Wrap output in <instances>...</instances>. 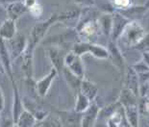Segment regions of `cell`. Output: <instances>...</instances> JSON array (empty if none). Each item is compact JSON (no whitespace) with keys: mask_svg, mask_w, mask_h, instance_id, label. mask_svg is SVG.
<instances>
[{"mask_svg":"<svg viewBox=\"0 0 149 127\" xmlns=\"http://www.w3.org/2000/svg\"><path fill=\"white\" fill-rule=\"evenodd\" d=\"M98 25H99L100 32L107 38V40H110L111 31H112V22H113V14L110 13H103L97 18Z\"/></svg>","mask_w":149,"mask_h":127,"instance_id":"15","label":"cell"},{"mask_svg":"<svg viewBox=\"0 0 149 127\" xmlns=\"http://www.w3.org/2000/svg\"><path fill=\"white\" fill-rule=\"evenodd\" d=\"M0 65H1V68L4 70L5 74L10 79L12 85L17 84L14 77V73H13V62L10 56V52H9L6 42L1 39H0Z\"/></svg>","mask_w":149,"mask_h":127,"instance_id":"6","label":"cell"},{"mask_svg":"<svg viewBox=\"0 0 149 127\" xmlns=\"http://www.w3.org/2000/svg\"><path fill=\"white\" fill-rule=\"evenodd\" d=\"M117 102H118L123 108L129 107V106L138 105L139 97L134 93H132V91H130V90L124 88L121 91V93H120V95H119V97H118V100H117Z\"/></svg>","mask_w":149,"mask_h":127,"instance_id":"19","label":"cell"},{"mask_svg":"<svg viewBox=\"0 0 149 127\" xmlns=\"http://www.w3.org/2000/svg\"><path fill=\"white\" fill-rule=\"evenodd\" d=\"M142 61L149 66V52H142Z\"/></svg>","mask_w":149,"mask_h":127,"instance_id":"31","label":"cell"},{"mask_svg":"<svg viewBox=\"0 0 149 127\" xmlns=\"http://www.w3.org/2000/svg\"><path fill=\"white\" fill-rule=\"evenodd\" d=\"M46 57L48 58L52 68L55 69L58 74H62L65 68V58L66 55L65 50L57 46H50L46 49Z\"/></svg>","mask_w":149,"mask_h":127,"instance_id":"2","label":"cell"},{"mask_svg":"<svg viewBox=\"0 0 149 127\" xmlns=\"http://www.w3.org/2000/svg\"><path fill=\"white\" fill-rule=\"evenodd\" d=\"M11 127H19L17 124H15V123H13V124L11 125Z\"/></svg>","mask_w":149,"mask_h":127,"instance_id":"34","label":"cell"},{"mask_svg":"<svg viewBox=\"0 0 149 127\" xmlns=\"http://www.w3.org/2000/svg\"><path fill=\"white\" fill-rule=\"evenodd\" d=\"M34 51L35 47L28 43L27 47L21 56V70L25 80L34 79Z\"/></svg>","mask_w":149,"mask_h":127,"instance_id":"4","label":"cell"},{"mask_svg":"<svg viewBox=\"0 0 149 127\" xmlns=\"http://www.w3.org/2000/svg\"></svg>","mask_w":149,"mask_h":127,"instance_id":"38","label":"cell"},{"mask_svg":"<svg viewBox=\"0 0 149 127\" xmlns=\"http://www.w3.org/2000/svg\"><path fill=\"white\" fill-rule=\"evenodd\" d=\"M75 96H76V100H75V105L73 110L78 114L85 113L88 109V107L91 106V102L81 93H78Z\"/></svg>","mask_w":149,"mask_h":127,"instance_id":"23","label":"cell"},{"mask_svg":"<svg viewBox=\"0 0 149 127\" xmlns=\"http://www.w3.org/2000/svg\"><path fill=\"white\" fill-rule=\"evenodd\" d=\"M15 123L19 127H34L38 123V121L32 113H30L27 110H24Z\"/></svg>","mask_w":149,"mask_h":127,"instance_id":"21","label":"cell"},{"mask_svg":"<svg viewBox=\"0 0 149 127\" xmlns=\"http://www.w3.org/2000/svg\"><path fill=\"white\" fill-rule=\"evenodd\" d=\"M145 110L148 111V112H149V99H147L146 104H145Z\"/></svg>","mask_w":149,"mask_h":127,"instance_id":"32","label":"cell"},{"mask_svg":"<svg viewBox=\"0 0 149 127\" xmlns=\"http://www.w3.org/2000/svg\"><path fill=\"white\" fill-rule=\"evenodd\" d=\"M138 80H139V85H143L145 83H147L149 81V71L146 72H142V73L138 74Z\"/></svg>","mask_w":149,"mask_h":127,"instance_id":"29","label":"cell"},{"mask_svg":"<svg viewBox=\"0 0 149 127\" xmlns=\"http://www.w3.org/2000/svg\"><path fill=\"white\" fill-rule=\"evenodd\" d=\"M88 53L96 59H100V60L109 59V52H108L107 47H104L102 45H100V44L91 43L90 47H88Z\"/></svg>","mask_w":149,"mask_h":127,"instance_id":"22","label":"cell"},{"mask_svg":"<svg viewBox=\"0 0 149 127\" xmlns=\"http://www.w3.org/2000/svg\"><path fill=\"white\" fill-rule=\"evenodd\" d=\"M4 108H5V96L3 94L1 88H0V113L3 112Z\"/></svg>","mask_w":149,"mask_h":127,"instance_id":"30","label":"cell"},{"mask_svg":"<svg viewBox=\"0 0 149 127\" xmlns=\"http://www.w3.org/2000/svg\"><path fill=\"white\" fill-rule=\"evenodd\" d=\"M57 75H58V73L56 72L55 69L51 68V70L45 76H43L42 78H40V80L36 82V91L38 96L42 98L48 94L50 88L52 87V84L57 77Z\"/></svg>","mask_w":149,"mask_h":127,"instance_id":"9","label":"cell"},{"mask_svg":"<svg viewBox=\"0 0 149 127\" xmlns=\"http://www.w3.org/2000/svg\"><path fill=\"white\" fill-rule=\"evenodd\" d=\"M145 35H146V32L141 26V22L130 21V23L126 26L125 30L123 31L119 40L125 45L135 47Z\"/></svg>","mask_w":149,"mask_h":127,"instance_id":"1","label":"cell"},{"mask_svg":"<svg viewBox=\"0 0 149 127\" xmlns=\"http://www.w3.org/2000/svg\"><path fill=\"white\" fill-rule=\"evenodd\" d=\"M146 87H147V98L149 96V81L146 83Z\"/></svg>","mask_w":149,"mask_h":127,"instance_id":"33","label":"cell"},{"mask_svg":"<svg viewBox=\"0 0 149 127\" xmlns=\"http://www.w3.org/2000/svg\"><path fill=\"white\" fill-rule=\"evenodd\" d=\"M17 34V21L7 18L0 25V39L5 42L11 40Z\"/></svg>","mask_w":149,"mask_h":127,"instance_id":"14","label":"cell"},{"mask_svg":"<svg viewBox=\"0 0 149 127\" xmlns=\"http://www.w3.org/2000/svg\"><path fill=\"white\" fill-rule=\"evenodd\" d=\"M65 68L80 79H85L86 70L83 59L72 51L66 53L65 58Z\"/></svg>","mask_w":149,"mask_h":127,"instance_id":"3","label":"cell"},{"mask_svg":"<svg viewBox=\"0 0 149 127\" xmlns=\"http://www.w3.org/2000/svg\"><path fill=\"white\" fill-rule=\"evenodd\" d=\"M34 127H40V123H39V122H38V123H37V124H36V125H35Z\"/></svg>","mask_w":149,"mask_h":127,"instance_id":"35","label":"cell"},{"mask_svg":"<svg viewBox=\"0 0 149 127\" xmlns=\"http://www.w3.org/2000/svg\"><path fill=\"white\" fill-rule=\"evenodd\" d=\"M9 45L10 47H8L9 52H10V56L13 61H15L17 59L20 58L22 56V54L25 51L27 47L28 40L26 39V37L23 34L17 33L15 36L11 40H9Z\"/></svg>","mask_w":149,"mask_h":127,"instance_id":"5","label":"cell"},{"mask_svg":"<svg viewBox=\"0 0 149 127\" xmlns=\"http://www.w3.org/2000/svg\"><path fill=\"white\" fill-rule=\"evenodd\" d=\"M39 123L40 127H64L61 119L58 116L51 114H48V116Z\"/></svg>","mask_w":149,"mask_h":127,"instance_id":"25","label":"cell"},{"mask_svg":"<svg viewBox=\"0 0 149 127\" xmlns=\"http://www.w3.org/2000/svg\"><path fill=\"white\" fill-rule=\"evenodd\" d=\"M58 117L61 119L64 127H81L82 114L76 113L74 110L60 111Z\"/></svg>","mask_w":149,"mask_h":127,"instance_id":"11","label":"cell"},{"mask_svg":"<svg viewBox=\"0 0 149 127\" xmlns=\"http://www.w3.org/2000/svg\"><path fill=\"white\" fill-rule=\"evenodd\" d=\"M27 12V6L25 2H11L6 7V13L8 15L9 20L17 21Z\"/></svg>","mask_w":149,"mask_h":127,"instance_id":"13","label":"cell"},{"mask_svg":"<svg viewBox=\"0 0 149 127\" xmlns=\"http://www.w3.org/2000/svg\"><path fill=\"white\" fill-rule=\"evenodd\" d=\"M27 12H29L32 17L35 18H40L42 14V7L40 2L38 1H26Z\"/></svg>","mask_w":149,"mask_h":127,"instance_id":"26","label":"cell"},{"mask_svg":"<svg viewBox=\"0 0 149 127\" xmlns=\"http://www.w3.org/2000/svg\"><path fill=\"white\" fill-rule=\"evenodd\" d=\"M120 106L121 105H120L117 101H116V102L111 103L104 108H101L99 111V114H98V119H105L107 121V120L119 109Z\"/></svg>","mask_w":149,"mask_h":127,"instance_id":"24","label":"cell"},{"mask_svg":"<svg viewBox=\"0 0 149 127\" xmlns=\"http://www.w3.org/2000/svg\"><path fill=\"white\" fill-rule=\"evenodd\" d=\"M147 99H149V96H148V98H147Z\"/></svg>","mask_w":149,"mask_h":127,"instance_id":"37","label":"cell"},{"mask_svg":"<svg viewBox=\"0 0 149 127\" xmlns=\"http://www.w3.org/2000/svg\"><path fill=\"white\" fill-rule=\"evenodd\" d=\"M25 110L23 99H22L19 89L17 87V84L13 85V102H12V119L15 122L17 119L19 117L22 112Z\"/></svg>","mask_w":149,"mask_h":127,"instance_id":"10","label":"cell"},{"mask_svg":"<svg viewBox=\"0 0 149 127\" xmlns=\"http://www.w3.org/2000/svg\"><path fill=\"white\" fill-rule=\"evenodd\" d=\"M61 75L64 77L65 83L68 85V87L70 88V90L75 94V95L78 93H80V88H81L82 80H83V79H80L73 73H71V72L65 68H64V70H63Z\"/></svg>","mask_w":149,"mask_h":127,"instance_id":"17","label":"cell"},{"mask_svg":"<svg viewBox=\"0 0 149 127\" xmlns=\"http://www.w3.org/2000/svg\"><path fill=\"white\" fill-rule=\"evenodd\" d=\"M0 122H1V113H0Z\"/></svg>","mask_w":149,"mask_h":127,"instance_id":"36","label":"cell"},{"mask_svg":"<svg viewBox=\"0 0 149 127\" xmlns=\"http://www.w3.org/2000/svg\"><path fill=\"white\" fill-rule=\"evenodd\" d=\"M80 93L82 94H84L91 102H94V99L96 98L97 94H98V88L93 82H91L85 78L82 80Z\"/></svg>","mask_w":149,"mask_h":127,"instance_id":"18","label":"cell"},{"mask_svg":"<svg viewBox=\"0 0 149 127\" xmlns=\"http://www.w3.org/2000/svg\"><path fill=\"white\" fill-rule=\"evenodd\" d=\"M130 23V20H127L124 15L119 14L118 12L113 13V22H112V31L109 40L116 43L117 40L121 37L123 31L125 30L126 26Z\"/></svg>","mask_w":149,"mask_h":127,"instance_id":"7","label":"cell"},{"mask_svg":"<svg viewBox=\"0 0 149 127\" xmlns=\"http://www.w3.org/2000/svg\"><path fill=\"white\" fill-rule=\"evenodd\" d=\"M124 79H125V89H128L134 93L139 97V80H138V74L133 70L131 68H126V71L124 73Z\"/></svg>","mask_w":149,"mask_h":127,"instance_id":"16","label":"cell"},{"mask_svg":"<svg viewBox=\"0 0 149 127\" xmlns=\"http://www.w3.org/2000/svg\"><path fill=\"white\" fill-rule=\"evenodd\" d=\"M100 109L101 108L97 103L91 102L88 109L82 114L81 127H93L95 121L98 119V114Z\"/></svg>","mask_w":149,"mask_h":127,"instance_id":"12","label":"cell"},{"mask_svg":"<svg viewBox=\"0 0 149 127\" xmlns=\"http://www.w3.org/2000/svg\"><path fill=\"white\" fill-rule=\"evenodd\" d=\"M133 48L139 50L142 52H149V33H146V35L142 38V40L139 42L137 45Z\"/></svg>","mask_w":149,"mask_h":127,"instance_id":"27","label":"cell"},{"mask_svg":"<svg viewBox=\"0 0 149 127\" xmlns=\"http://www.w3.org/2000/svg\"><path fill=\"white\" fill-rule=\"evenodd\" d=\"M107 49H108V52H109V58L112 60L113 65L119 69L120 73L122 75H124L126 71L125 60L121 51H120L119 47L117 46L116 43L112 42V40H108Z\"/></svg>","mask_w":149,"mask_h":127,"instance_id":"8","label":"cell"},{"mask_svg":"<svg viewBox=\"0 0 149 127\" xmlns=\"http://www.w3.org/2000/svg\"><path fill=\"white\" fill-rule=\"evenodd\" d=\"M133 70H134L136 73L139 74V73H142V72H146V71H149V66L145 63L142 60H141V61L137 62L136 63H134V65H132L131 66H130Z\"/></svg>","mask_w":149,"mask_h":127,"instance_id":"28","label":"cell"},{"mask_svg":"<svg viewBox=\"0 0 149 127\" xmlns=\"http://www.w3.org/2000/svg\"><path fill=\"white\" fill-rule=\"evenodd\" d=\"M124 116L130 127H139V111L138 105L123 108Z\"/></svg>","mask_w":149,"mask_h":127,"instance_id":"20","label":"cell"}]
</instances>
